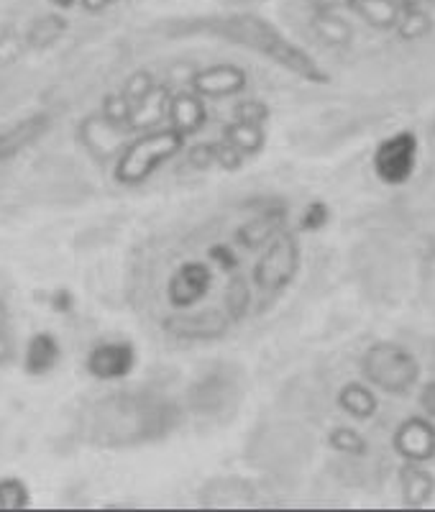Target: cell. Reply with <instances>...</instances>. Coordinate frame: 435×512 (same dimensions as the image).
<instances>
[{
  "label": "cell",
  "instance_id": "cell-4",
  "mask_svg": "<svg viewBox=\"0 0 435 512\" xmlns=\"http://www.w3.org/2000/svg\"><path fill=\"white\" fill-rule=\"evenodd\" d=\"M185 149V136L180 131L169 128H154L149 134L139 136L136 141H128L123 152L116 157V177L118 185L139 187L157 172L162 164L174 159Z\"/></svg>",
  "mask_w": 435,
  "mask_h": 512
},
{
  "label": "cell",
  "instance_id": "cell-17",
  "mask_svg": "<svg viewBox=\"0 0 435 512\" xmlns=\"http://www.w3.org/2000/svg\"><path fill=\"white\" fill-rule=\"evenodd\" d=\"M282 221H285V210L277 208V210H269V213H261L256 216L254 221L244 223V226L238 228L236 239L238 244L244 246V249L256 251V249H264L269 241L282 231Z\"/></svg>",
  "mask_w": 435,
  "mask_h": 512
},
{
  "label": "cell",
  "instance_id": "cell-7",
  "mask_svg": "<svg viewBox=\"0 0 435 512\" xmlns=\"http://www.w3.org/2000/svg\"><path fill=\"white\" fill-rule=\"evenodd\" d=\"M392 448L402 461L428 464L435 459V423L428 415H410L392 433Z\"/></svg>",
  "mask_w": 435,
  "mask_h": 512
},
{
  "label": "cell",
  "instance_id": "cell-6",
  "mask_svg": "<svg viewBox=\"0 0 435 512\" xmlns=\"http://www.w3.org/2000/svg\"><path fill=\"white\" fill-rule=\"evenodd\" d=\"M420 162V139L415 131L402 128L377 144L372 154V169L382 185L402 187L412 180Z\"/></svg>",
  "mask_w": 435,
  "mask_h": 512
},
{
  "label": "cell",
  "instance_id": "cell-27",
  "mask_svg": "<svg viewBox=\"0 0 435 512\" xmlns=\"http://www.w3.org/2000/svg\"><path fill=\"white\" fill-rule=\"evenodd\" d=\"M100 116L113 126L131 131V121H134V105L128 103L123 93H108L100 103Z\"/></svg>",
  "mask_w": 435,
  "mask_h": 512
},
{
  "label": "cell",
  "instance_id": "cell-38",
  "mask_svg": "<svg viewBox=\"0 0 435 512\" xmlns=\"http://www.w3.org/2000/svg\"><path fill=\"white\" fill-rule=\"evenodd\" d=\"M351 0H313V11H325V13H341L348 11Z\"/></svg>",
  "mask_w": 435,
  "mask_h": 512
},
{
  "label": "cell",
  "instance_id": "cell-3",
  "mask_svg": "<svg viewBox=\"0 0 435 512\" xmlns=\"http://www.w3.org/2000/svg\"><path fill=\"white\" fill-rule=\"evenodd\" d=\"M361 377L389 397H407L420 384L423 364L400 341H374L361 356Z\"/></svg>",
  "mask_w": 435,
  "mask_h": 512
},
{
  "label": "cell",
  "instance_id": "cell-14",
  "mask_svg": "<svg viewBox=\"0 0 435 512\" xmlns=\"http://www.w3.org/2000/svg\"><path fill=\"white\" fill-rule=\"evenodd\" d=\"M167 121L174 131H180L182 136H192L203 131V126L208 123V111H205V103L198 93H177L169 98L167 108Z\"/></svg>",
  "mask_w": 435,
  "mask_h": 512
},
{
  "label": "cell",
  "instance_id": "cell-21",
  "mask_svg": "<svg viewBox=\"0 0 435 512\" xmlns=\"http://www.w3.org/2000/svg\"><path fill=\"white\" fill-rule=\"evenodd\" d=\"M430 31H433V16L420 6L418 0H402V11L397 18L395 34L402 41L412 44V41L428 39Z\"/></svg>",
  "mask_w": 435,
  "mask_h": 512
},
{
  "label": "cell",
  "instance_id": "cell-22",
  "mask_svg": "<svg viewBox=\"0 0 435 512\" xmlns=\"http://www.w3.org/2000/svg\"><path fill=\"white\" fill-rule=\"evenodd\" d=\"M223 139L231 146H236L241 157H256L267 144V128L261 123H244L233 121L223 128Z\"/></svg>",
  "mask_w": 435,
  "mask_h": 512
},
{
  "label": "cell",
  "instance_id": "cell-20",
  "mask_svg": "<svg viewBox=\"0 0 435 512\" xmlns=\"http://www.w3.org/2000/svg\"><path fill=\"white\" fill-rule=\"evenodd\" d=\"M59 356H62V349H59L57 338L52 333H36L26 346L24 369L31 377H39V374H47L57 367Z\"/></svg>",
  "mask_w": 435,
  "mask_h": 512
},
{
  "label": "cell",
  "instance_id": "cell-18",
  "mask_svg": "<svg viewBox=\"0 0 435 512\" xmlns=\"http://www.w3.org/2000/svg\"><path fill=\"white\" fill-rule=\"evenodd\" d=\"M348 11L374 31H395L402 11V0H351Z\"/></svg>",
  "mask_w": 435,
  "mask_h": 512
},
{
  "label": "cell",
  "instance_id": "cell-2",
  "mask_svg": "<svg viewBox=\"0 0 435 512\" xmlns=\"http://www.w3.org/2000/svg\"><path fill=\"white\" fill-rule=\"evenodd\" d=\"M223 36L236 41L238 47H246L251 52L261 54V57L272 59L282 70L292 72V75L310 82V85H328L331 82V75L315 62V57H310L305 49L292 44L282 31L274 29L264 18L251 16V13L231 16L223 24Z\"/></svg>",
  "mask_w": 435,
  "mask_h": 512
},
{
  "label": "cell",
  "instance_id": "cell-5",
  "mask_svg": "<svg viewBox=\"0 0 435 512\" xmlns=\"http://www.w3.org/2000/svg\"><path fill=\"white\" fill-rule=\"evenodd\" d=\"M302 264L300 241L295 233L279 231L267 246L254 267V287L264 295H279L295 282Z\"/></svg>",
  "mask_w": 435,
  "mask_h": 512
},
{
  "label": "cell",
  "instance_id": "cell-8",
  "mask_svg": "<svg viewBox=\"0 0 435 512\" xmlns=\"http://www.w3.org/2000/svg\"><path fill=\"white\" fill-rule=\"evenodd\" d=\"M190 85L192 93H198L200 98H231L244 93L249 85V72L238 64H213L195 72Z\"/></svg>",
  "mask_w": 435,
  "mask_h": 512
},
{
  "label": "cell",
  "instance_id": "cell-29",
  "mask_svg": "<svg viewBox=\"0 0 435 512\" xmlns=\"http://www.w3.org/2000/svg\"><path fill=\"white\" fill-rule=\"evenodd\" d=\"M157 88V80H154V75L146 70H136L131 72V75L126 77V82H123L121 93L126 95V100L131 105H139L141 100L149 98L151 90Z\"/></svg>",
  "mask_w": 435,
  "mask_h": 512
},
{
  "label": "cell",
  "instance_id": "cell-26",
  "mask_svg": "<svg viewBox=\"0 0 435 512\" xmlns=\"http://www.w3.org/2000/svg\"><path fill=\"white\" fill-rule=\"evenodd\" d=\"M223 303H226V315L231 320H241L249 315L251 310V285L244 274H233L228 280L226 295H223Z\"/></svg>",
  "mask_w": 435,
  "mask_h": 512
},
{
  "label": "cell",
  "instance_id": "cell-28",
  "mask_svg": "<svg viewBox=\"0 0 435 512\" xmlns=\"http://www.w3.org/2000/svg\"><path fill=\"white\" fill-rule=\"evenodd\" d=\"M29 507V487L21 479H0V510H24Z\"/></svg>",
  "mask_w": 435,
  "mask_h": 512
},
{
  "label": "cell",
  "instance_id": "cell-39",
  "mask_svg": "<svg viewBox=\"0 0 435 512\" xmlns=\"http://www.w3.org/2000/svg\"><path fill=\"white\" fill-rule=\"evenodd\" d=\"M116 0H80V6L85 8L87 13H100L105 11V8H111Z\"/></svg>",
  "mask_w": 435,
  "mask_h": 512
},
{
  "label": "cell",
  "instance_id": "cell-16",
  "mask_svg": "<svg viewBox=\"0 0 435 512\" xmlns=\"http://www.w3.org/2000/svg\"><path fill=\"white\" fill-rule=\"evenodd\" d=\"M336 405L348 415V418L361 420V423H364V420H372L374 415H377L379 397L372 384L346 382L341 390H338Z\"/></svg>",
  "mask_w": 435,
  "mask_h": 512
},
{
  "label": "cell",
  "instance_id": "cell-36",
  "mask_svg": "<svg viewBox=\"0 0 435 512\" xmlns=\"http://www.w3.org/2000/svg\"><path fill=\"white\" fill-rule=\"evenodd\" d=\"M11 354V341H8V305L0 297V361Z\"/></svg>",
  "mask_w": 435,
  "mask_h": 512
},
{
  "label": "cell",
  "instance_id": "cell-33",
  "mask_svg": "<svg viewBox=\"0 0 435 512\" xmlns=\"http://www.w3.org/2000/svg\"><path fill=\"white\" fill-rule=\"evenodd\" d=\"M215 164H221L223 169L236 172V169H241V164H244V157L238 154L236 146H231L226 139H223L215 144Z\"/></svg>",
  "mask_w": 435,
  "mask_h": 512
},
{
  "label": "cell",
  "instance_id": "cell-41",
  "mask_svg": "<svg viewBox=\"0 0 435 512\" xmlns=\"http://www.w3.org/2000/svg\"><path fill=\"white\" fill-rule=\"evenodd\" d=\"M49 3H54L57 8H72L77 3V0H49Z\"/></svg>",
  "mask_w": 435,
  "mask_h": 512
},
{
  "label": "cell",
  "instance_id": "cell-15",
  "mask_svg": "<svg viewBox=\"0 0 435 512\" xmlns=\"http://www.w3.org/2000/svg\"><path fill=\"white\" fill-rule=\"evenodd\" d=\"M400 495L407 507H425L435 495V477L425 469V464H412L405 461L400 466Z\"/></svg>",
  "mask_w": 435,
  "mask_h": 512
},
{
  "label": "cell",
  "instance_id": "cell-32",
  "mask_svg": "<svg viewBox=\"0 0 435 512\" xmlns=\"http://www.w3.org/2000/svg\"><path fill=\"white\" fill-rule=\"evenodd\" d=\"M208 259H210V264H213V267L223 269V272H236V267H238L236 251H233L231 246H226V244L210 246Z\"/></svg>",
  "mask_w": 435,
  "mask_h": 512
},
{
  "label": "cell",
  "instance_id": "cell-35",
  "mask_svg": "<svg viewBox=\"0 0 435 512\" xmlns=\"http://www.w3.org/2000/svg\"><path fill=\"white\" fill-rule=\"evenodd\" d=\"M325 221H328V208L323 203H313L308 205L305 216H302V228L305 231H318V228L325 226Z\"/></svg>",
  "mask_w": 435,
  "mask_h": 512
},
{
  "label": "cell",
  "instance_id": "cell-9",
  "mask_svg": "<svg viewBox=\"0 0 435 512\" xmlns=\"http://www.w3.org/2000/svg\"><path fill=\"white\" fill-rule=\"evenodd\" d=\"M134 364V346L126 344V341H105L87 354L85 369L90 372V377L108 382V379H121L131 374Z\"/></svg>",
  "mask_w": 435,
  "mask_h": 512
},
{
  "label": "cell",
  "instance_id": "cell-11",
  "mask_svg": "<svg viewBox=\"0 0 435 512\" xmlns=\"http://www.w3.org/2000/svg\"><path fill=\"white\" fill-rule=\"evenodd\" d=\"M210 287V267L200 262L182 264L167 282V300L172 308H192Z\"/></svg>",
  "mask_w": 435,
  "mask_h": 512
},
{
  "label": "cell",
  "instance_id": "cell-42",
  "mask_svg": "<svg viewBox=\"0 0 435 512\" xmlns=\"http://www.w3.org/2000/svg\"><path fill=\"white\" fill-rule=\"evenodd\" d=\"M428 3H433V6H435V0H428Z\"/></svg>",
  "mask_w": 435,
  "mask_h": 512
},
{
  "label": "cell",
  "instance_id": "cell-1",
  "mask_svg": "<svg viewBox=\"0 0 435 512\" xmlns=\"http://www.w3.org/2000/svg\"><path fill=\"white\" fill-rule=\"evenodd\" d=\"M177 425L172 402L146 395H116L93 408L90 436L100 446H131L162 438Z\"/></svg>",
  "mask_w": 435,
  "mask_h": 512
},
{
  "label": "cell",
  "instance_id": "cell-25",
  "mask_svg": "<svg viewBox=\"0 0 435 512\" xmlns=\"http://www.w3.org/2000/svg\"><path fill=\"white\" fill-rule=\"evenodd\" d=\"M328 446L336 454L351 456V459H364V456H369V441L356 428H351V425H336L328 433Z\"/></svg>",
  "mask_w": 435,
  "mask_h": 512
},
{
  "label": "cell",
  "instance_id": "cell-19",
  "mask_svg": "<svg viewBox=\"0 0 435 512\" xmlns=\"http://www.w3.org/2000/svg\"><path fill=\"white\" fill-rule=\"evenodd\" d=\"M313 34L323 41L325 47L331 49H348L354 44V26L348 24L341 13H325L313 11Z\"/></svg>",
  "mask_w": 435,
  "mask_h": 512
},
{
  "label": "cell",
  "instance_id": "cell-31",
  "mask_svg": "<svg viewBox=\"0 0 435 512\" xmlns=\"http://www.w3.org/2000/svg\"><path fill=\"white\" fill-rule=\"evenodd\" d=\"M233 116H236V121H244V123H264L269 121V105L261 103V100H241V103L233 108Z\"/></svg>",
  "mask_w": 435,
  "mask_h": 512
},
{
  "label": "cell",
  "instance_id": "cell-34",
  "mask_svg": "<svg viewBox=\"0 0 435 512\" xmlns=\"http://www.w3.org/2000/svg\"><path fill=\"white\" fill-rule=\"evenodd\" d=\"M187 162L195 169H208L215 164V144H195L187 149Z\"/></svg>",
  "mask_w": 435,
  "mask_h": 512
},
{
  "label": "cell",
  "instance_id": "cell-30",
  "mask_svg": "<svg viewBox=\"0 0 435 512\" xmlns=\"http://www.w3.org/2000/svg\"><path fill=\"white\" fill-rule=\"evenodd\" d=\"M26 52V39L13 26L0 31V67H11Z\"/></svg>",
  "mask_w": 435,
  "mask_h": 512
},
{
  "label": "cell",
  "instance_id": "cell-37",
  "mask_svg": "<svg viewBox=\"0 0 435 512\" xmlns=\"http://www.w3.org/2000/svg\"><path fill=\"white\" fill-rule=\"evenodd\" d=\"M420 408L428 418H435V379L420 390Z\"/></svg>",
  "mask_w": 435,
  "mask_h": 512
},
{
  "label": "cell",
  "instance_id": "cell-12",
  "mask_svg": "<svg viewBox=\"0 0 435 512\" xmlns=\"http://www.w3.org/2000/svg\"><path fill=\"white\" fill-rule=\"evenodd\" d=\"M128 134L131 131H123V128L113 126L103 116L87 118L80 126L82 144H85L87 152L93 154L98 162H111L113 157H118L123 152V146L128 144Z\"/></svg>",
  "mask_w": 435,
  "mask_h": 512
},
{
  "label": "cell",
  "instance_id": "cell-23",
  "mask_svg": "<svg viewBox=\"0 0 435 512\" xmlns=\"http://www.w3.org/2000/svg\"><path fill=\"white\" fill-rule=\"evenodd\" d=\"M70 24H67V18L59 16V13H44V16L34 18L26 31V47L29 49H49L54 47L64 34H67Z\"/></svg>",
  "mask_w": 435,
  "mask_h": 512
},
{
  "label": "cell",
  "instance_id": "cell-24",
  "mask_svg": "<svg viewBox=\"0 0 435 512\" xmlns=\"http://www.w3.org/2000/svg\"><path fill=\"white\" fill-rule=\"evenodd\" d=\"M169 88L164 85H157V88L151 90L149 98L141 100L139 105H134V121H131V131H146V128H154L167 118V108H169Z\"/></svg>",
  "mask_w": 435,
  "mask_h": 512
},
{
  "label": "cell",
  "instance_id": "cell-10",
  "mask_svg": "<svg viewBox=\"0 0 435 512\" xmlns=\"http://www.w3.org/2000/svg\"><path fill=\"white\" fill-rule=\"evenodd\" d=\"M231 326L226 310H200L192 315H172L164 320V331L187 341H205V338L223 336Z\"/></svg>",
  "mask_w": 435,
  "mask_h": 512
},
{
  "label": "cell",
  "instance_id": "cell-13",
  "mask_svg": "<svg viewBox=\"0 0 435 512\" xmlns=\"http://www.w3.org/2000/svg\"><path fill=\"white\" fill-rule=\"evenodd\" d=\"M49 126H52V118L47 113H34V116L8 126L6 131H0V162L16 157L24 149H29L31 144H36L41 136L47 134Z\"/></svg>",
  "mask_w": 435,
  "mask_h": 512
},
{
  "label": "cell",
  "instance_id": "cell-40",
  "mask_svg": "<svg viewBox=\"0 0 435 512\" xmlns=\"http://www.w3.org/2000/svg\"><path fill=\"white\" fill-rule=\"evenodd\" d=\"M54 308H57L59 313H64V308H67V292H59L57 300H54Z\"/></svg>",
  "mask_w": 435,
  "mask_h": 512
}]
</instances>
